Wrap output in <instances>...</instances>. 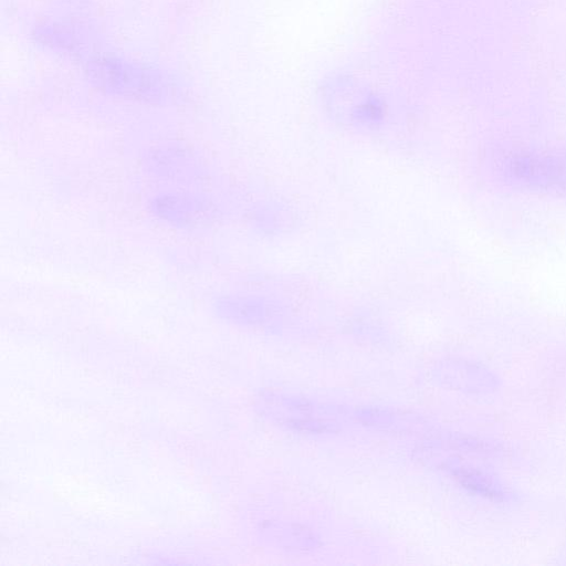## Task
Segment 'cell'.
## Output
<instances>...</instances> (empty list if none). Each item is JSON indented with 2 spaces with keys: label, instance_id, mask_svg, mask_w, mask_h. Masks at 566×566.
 Segmentation results:
<instances>
[{
  "label": "cell",
  "instance_id": "1",
  "mask_svg": "<svg viewBox=\"0 0 566 566\" xmlns=\"http://www.w3.org/2000/svg\"><path fill=\"white\" fill-rule=\"evenodd\" d=\"M509 166L524 181L566 187V158L518 156Z\"/></svg>",
  "mask_w": 566,
  "mask_h": 566
}]
</instances>
